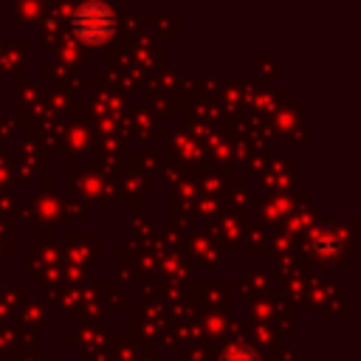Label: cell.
Segmentation results:
<instances>
[{
  "instance_id": "7a4b0ae2",
  "label": "cell",
  "mask_w": 361,
  "mask_h": 361,
  "mask_svg": "<svg viewBox=\"0 0 361 361\" xmlns=\"http://www.w3.org/2000/svg\"><path fill=\"white\" fill-rule=\"evenodd\" d=\"M226 361H257V355H254V353H248V350H234Z\"/></svg>"
},
{
  "instance_id": "6da1fadb",
  "label": "cell",
  "mask_w": 361,
  "mask_h": 361,
  "mask_svg": "<svg viewBox=\"0 0 361 361\" xmlns=\"http://www.w3.org/2000/svg\"><path fill=\"white\" fill-rule=\"evenodd\" d=\"M73 25L85 39H102L113 28V14L104 6H82L73 17Z\"/></svg>"
}]
</instances>
